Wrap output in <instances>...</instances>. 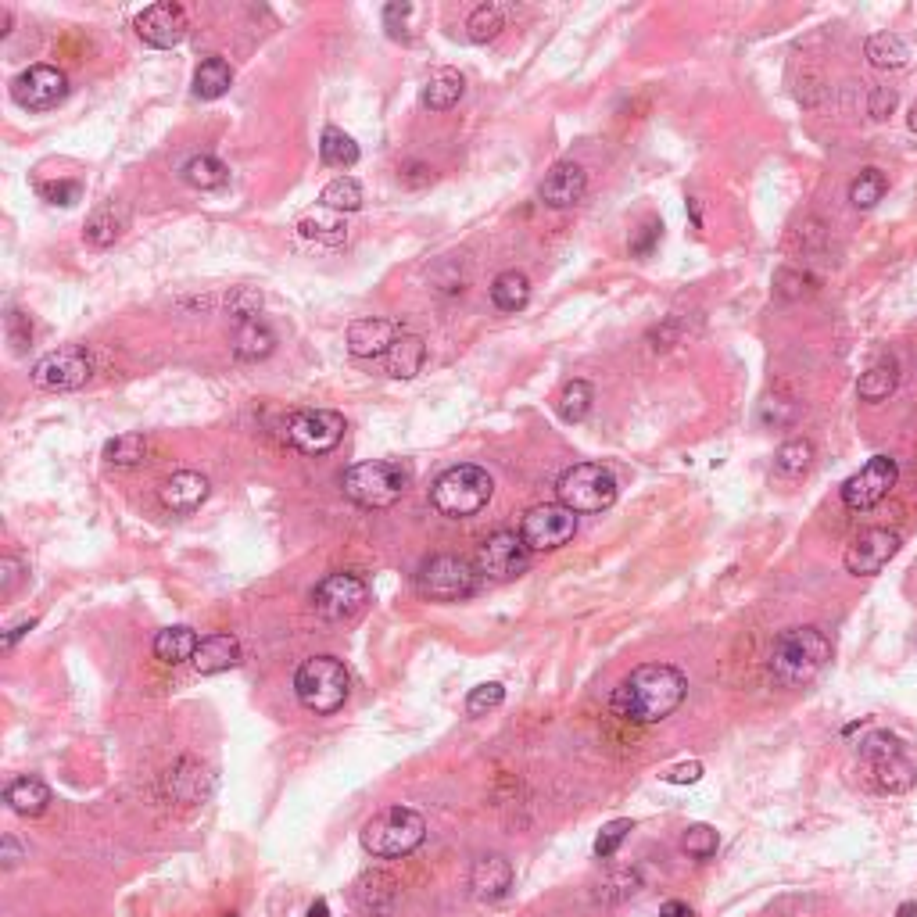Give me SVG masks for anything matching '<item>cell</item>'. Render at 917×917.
Returning <instances> with one entry per match:
<instances>
[{
	"instance_id": "obj_49",
	"label": "cell",
	"mask_w": 917,
	"mask_h": 917,
	"mask_svg": "<svg viewBox=\"0 0 917 917\" xmlns=\"http://www.w3.org/2000/svg\"><path fill=\"white\" fill-rule=\"evenodd\" d=\"M40 198H47L51 205H76L79 201V194H83V187H79L76 180H69V183H40Z\"/></svg>"
},
{
	"instance_id": "obj_1",
	"label": "cell",
	"mask_w": 917,
	"mask_h": 917,
	"mask_svg": "<svg viewBox=\"0 0 917 917\" xmlns=\"http://www.w3.org/2000/svg\"><path fill=\"white\" fill-rule=\"evenodd\" d=\"M688 695V681L678 667L670 663H645L635 667L620 681V688L613 692L609 706L613 713L631 724H660L670 713L685 703Z\"/></svg>"
},
{
	"instance_id": "obj_39",
	"label": "cell",
	"mask_w": 917,
	"mask_h": 917,
	"mask_svg": "<svg viewBox=\"0 0 917 917\" xmlns=\"http://www.w3.org/2000/svg\"><path fill=\"white\" fill-rule=\"evenodd\" d=\"M319 208H330V212H359L362 208V187L352 176H337L323 187L319 194Z\"/></svg>"
},
{
	"instance_id": "obj_50",
	"label": "cell",
	"mask_w": 917,
	"mask_h": 917,
	"mask_svg": "<svg viewBox=\"0 0 917 917\" xmlns=\"http://www.w3.org/2000/svg\"><path fill=\"white\" fill-rule=\"evenodd\" d=\"M8 337H11V344H15V352H22V348L33 341V323H29L26 312H18V309L8 312Z\"/></svg>"
},
{
	"instance_id": "obj_35",
	"label": "cell",
	"mask_w": 917,
	"mask_h": 917,
	"mask_svg": "<svg viewBox=\"0 0 917 917\" xmlns=\"http://www.w3.org/2000/svg\"><path fill=\"white\" fill-rule=\"evenodd\" d=\"M319 158H323L330 169H352L359 162V144H355L344 129L326 126L323 137H319Z\"/></svg>"
},
{
	"instance_id": "obj_10",
	"label": "cell",
	"mask_w": 917,
	"mask_h": 917,
	"mask_svg": "<svg viewBox=\"0 0 917 917\" xmlns=\"http://www.w3.org/2000/svg\"><path fill=\"white\" fill-rule=\"evenodd\" d=\"M344 430H348V423H344L341 412L334 409H301L294 412L291 420H287V441H291L298 452L305 455H326L334 452L337 445H341Z\"/></svg>"
},
{
	"instance_id": "obj_5",
	"label": "cell",
	"mask_w": 917,
	"mask_h": 917,
	"mask_svg": "<svg viewBox=\"0 0 917 917\" xmlns=\"http://www.w3.org/2000/svg\"><path fill=\"white\" fill-rule=\"evenodd\" d=\"M491 495H495V480L488 470H480L473 463H459L448 466L434 488H430V506L438 509L448 520H466V516H477L480 509L488 506Z\"/></svg>"
},
{
	"instance_id": "obj_51",
	"label": "cell",
	"mask_w": 917,
	"mask_h": 917,
	"mask_svg": "<svg viewBox=\"0 0 917 917\" xmlns=\"http://www.w3.org/2000/svg\"><path fill=\"white\" fill-rule=\"evenodd\" d=\"M896 90H889V86H875L871 90V101H867V112H871V119H889L892 112H896Z\"/></svg>"
},
{
	"instance_id": "obj_52",
	"label": "cell",
	"mask_w": 917,
	"mask_h": 917,
	"mask_svg": "<svg viewBox=\"0 0 917 917\" xmlns=\"http://www.w3.org/2000/svg\"><path fill=\"white\" fill-rule=\"evenodd\" d=\"M660 219H649V223L638 230V237L631 240V255L635 258H645V255H652V248H656V240H660Z\"/></svg>"
},
{
	"instance_id": "obj_15",
	"label": "cell",
	"mask_w": 917,
	"mask_h": 917,
	"mask_svg": "<svg viewBox=\"0 0 917 917\" xmlns=\"http://www.w3.org/2000/svg\"><path fill=\"white\" fill-rule=\"evenodd\" d=\"M369 599V588L359 574H326L312 592V606L323 620H352Z\"/></svg>"
},
{
	"instance_id": "obj_24",
	"label": "cell",
	"mask_w": 917,
	"mask_h": 917,
	"mask_svg": "<svg viewBox=\"0 0 917 917\" xmlns=\"http://www.w3.org/2000/svg\"><path fill=\"white\" fill-rule=\"evenodd\" d=\"M463 90H466V79L455 69H434L427 76V83H423L420 101H423V108H430V112H448L452 104H459Z\"/></svg>"
},
{
	"instance_id": "obj_16",
	"label": "cell",
	"mask_w": 917,
	"mask_h": 917,
	"mask_svg": "<svg viewBox=\"0 0 917 917\" xmlns=\"http://www.w3.org/2000/svg\"><path fill=\"white\" fill-rule=\"evenodd\" d=\"M69 94V76L54 65H33L11 83V97L26 112H51Z\"/></svg>"
},
{
	"instance_id": "obj_2",
	"label": "cell",
	"mask_w": 917,
	"mask_h": 917,
	"mask_svg": "<svg viewBox=\"0 0 917 917\" xmlns=\"http://www.w3.org/2000/svg\"><path fill=\"white\" fill-rule=\"evenodd\" d=\"M828 660H832V642L814 624L789 627L771 645V674L789 688L814 681L828 667Z\"/></svg>"
},
{
	"instance_id": "obj_7",
	"label": "cell",
	"mask_w": 917,
	"mask_h": 917,
	"mask_svg": "<svg viewBox=\"0 0 917 917\" xmlns=\"http://www.w3.org/2000/svg\"><path fill=\"white\" fill-rule=\"evenodd\" d=\"M559 506L581 513H602L617 502V477L602 463H574L556 480Z\"/></svg>"
},
{
	"instance_id": "obj_36",
	"label": "cell",
	"mask_w": 917,
	"mask_h": 917,
	"mask_svg": "<svg viewBox=\"0 0 917 917\" xmlns=\"http://www.w3.org/2000/svg\"><path fill=\"white\" fill-rule=\"evenodd\" d=\"M183 180L194 190H223L230 183V169L212 155H194L183 165Z\"/></svg>"
},
{
	"instance_id": "obj_62",
	"label": "cell",
	"mask_w": 917,
	"mask_h": 917,
	"mask_svg": "<svg viewBox=\"0 0 917 917\" xmlns=\"http://www.w3.org/2000/svg\"><path fill=\"white\" fill-rule=\"evenodd\" d=\"M369 917H380V914H369Z\"/></svg>"
},
{
	"instance_id": "obj_22",
	"label": "cell",
	"mask_w": 917,
	"mask_h": 917,
	"mask_svg": "<svg viewBox=\"0 0 917 917\" xmlns=\"http://www.w3.org/2000/svg\"><path fill=\"white\" fill-rule=\"evenodd\" d=\"M158 498H162V506L169 509V513H194V509L208 498V477L198 470L172 473L162 488H158Z\"/></svg>"
},
{
	"instance_id": "obj_46",
	"label": "cell",
	"mask_w": 917,
	"mask_h": 917,
	"mask_svg": "<svg viewBox=\"0 0 917 917\" xmlns=\"http://www.w3.org/2000/svg\"><path fill=\"white\" fill-rule=\"evenodd\" d=\"M627 832H635V821H627V817H617V821L602 824V832L595 835V857L599 860L613 857L620 849V842L627 839Z\"/></svg>"
},
{
	"instance_id": "obj_61",
	"label": "cell",
	"mask_w": 917,
	"mask_h": 917,
	"mask_svg": "<svg viewBox=\"0 0 917 917\" xmlns=\"http://www.w3.org/2000/svg\"><path fill=\"white\" fill-rule=\"evenodd\" d=\"M226 917H237V914H226Z\"/></svg>"
},
{
	"instance_id": "obj_11",
	"label": "cell",
	"mask_w": 917,
	"mask_h": 917,
	"mask_svg": "<svg viewBox=\"0 0 917 917\" xmlns=\"http://www.w3.org/2000/svg\"><path fill=\"white\" fill-rule=\"evenodd\" d=\"M574 534H577V513L559 506V502H545V506L527 509L520 520V538L531 552L563 549L566 541H574Z\"/></svg>"
},
{
	"instance_id": "obj_58",
	"label": "cell",
	"mask_w": 917,
	"mask_h": 917,
	"mask_svg": "<svg viewBox=\"0 0 917 917\" xmlns=\"http://www.w3.org/2000/svg\"><path fill=\"white\" fill-rule=\"evenodd\" d=\"M309 917H330V907H326V900H316L309 907Z\"/></svg>"
},
{
	"instance_id": "obj_9",
	"label": "cell",
	"mask_w": 917,
	"mask_h": 917,
	"mask_svg": "<svg viewBox=\"0 0 917 917\" xmlns=\"http://www.w3.org/2000/svg\"><path fill=\"white\" fill-rule=\"evenodd\" d=\"M864 760L871 763V778H875V785L882 792H907L910 785H914L917 771L914 763L907 760V753H903V742L896 735H889V731H875V735L864 742Z\"/></svg>"
},
{
	"instance_id": "obj_4",
	"label": "cell",
	"mask_w": 917,
	"mask_h": 917,
	"mask_svg": "<svg viewBox=\"0 0 917 917\" xmlns=\"http://www.w3.org/2000/svg\"><path fill=\"white\" fill-rule=\"evenodd\" d=\"M412 484V470L398 459H369L344 470L341 491L348 502L362 509H387L395 506Z\"/></svg>"
},
{
	"instance_id": "obj_20",
	"label": "cell",
	"mask_w": 917,
	"mask_h": 917,
	"mask_svg": "<svg viewBox=\"0 0 917 917\" xmlns=\"http://www.w3.org/2000/svg\"><path fill=\"white\" fill-rule=\"evenodd\" d=\"M584 190H588V172H584L577 162H559V165H552V172L541 180L538 198H541V205H549V208H574L577 201L584 198Z\"/></svg>"
},
{
	"instance_id": "obj_25",
	"label": "cell",
	"mask_w": 917,
	"mask_h": 917,
	"mask_svg": "<svg viewBox=\"0 0 917 917\" xmlns=\"http://www.w3.org/2000/svg\"><path fill=\"white\" fill-rule=\"evenodd\" d=\"M896 384H900V362L892 359V355H885V359L871 362V366L860 373L857 395H860V402H885V398L896 391Z\"/></svg>"
},
{
	"instance_id": "obj_38",
	"label": "cell",
	"mask_w": 917,
	"mask_h": 917,
	"mask_svg": "<svg viewBox=\"0 0 917 917\" xmlns=\"http://www.w3.org/2000/svg\"><path fill=\"white\" fill-rule=\"evenodd\" d=\"M147 452H151V441L144 434H119L104 445V459L112 466H144Z\"/></svg>"
},
{
	"instance_id": "obj_30",
	"label": "cell",
	"mask_w": 917,
	"mask_h": 917,
	"mask_svg": "<svg viewBox=\"0 0 917 917\" xmlns=\"http://www.w3.org/2000/svg\"><path fill=\"white\" fill-rule=\"evenodd\" d=\"M423 359H427V344H423L420 334H402L395 341V348L384 355L387 362V373L398 380H412L416 373L423 369Z\"/></svg>"
},
{
	"instance_id": "obj_18",
	"label": "cell",
	"mask_w": 917,
	"mask_h": 917,
	"mask_svg": "<svg viewBox=\"0 0 917 917\" xmlns=\"http://www.w3.org/2000/svg\"><path fill=\"white\" fill-rule=\"evenodd\" d=\"M137 36L147 43V47H158V51H169V47H180L190 33V22H187V11L172 0H162V4H151L137 15L133 22Z\"/></svg>"
},
{
	"instance_id": "obj_43",
	"label": "cell",
	"mask_w": 917,
	"mask_h": 917,
	"mask_svg": "<svg viewBox=\"0 0 917 917\" xmlns=\"http://www.w3.org/2000/svg\"><path fill=\"white\" fill-rule=\"evenodd\" d=\"M502 26H506V8H502V4H480V8L470 15V22H466L473 43L495 40V36L502 33Z\"/></svg>"
},
{
	"instance_id": "obj_55",
	"label": "cell",
	"mask_w": 917,
	"mask_h": 917,
	"mask_svg": "<svg viewBox=\"0 0 917 917\" xmlns=\"http://www.w3.org/2000/svg\"><path fill=\"white\" fill-rule=\"evenodd\" d=\"M33 627H36V620H33V617H26V620H18V624H11L8 631H4V638H0V649H4V652H11V649H15V642H18V638H22V635H29Z\"/></svg>"
},
{
	"instance_id": "obj_6",
	"label": "cell",
	"mask_w": 917,
	"mask_h": 917,
	"mask_svg": "<svg viewBox=\"0 0 917 917\" xmlns=\"http://www.w3.org/2000/svg\"><path fill=\"white\" fill-rule=\"evenodd\" d=\"M352 692V678L337 656H309L294 674V695L309 713H337Z\"/></svg>"
},
{
	"instance_id": "obj_59",
	"label": "cell",
	"mask_w": 917,
	"mask_h": 917,
	"mask_svg": "<svg viewBox=\"0 0 917 917\" xmlns=\"http://www.w3.org/2000/svg\"><path fill=\"white\" fill-rule=\"evenodd\" d=\"M896 917H917V903H900V907H896Z\"/></svg>"
},
{
	"instance_id": "obj_48",
	"label": "cell",
	"mask_w": 917,
	"mask_h": 917,
	"mask_svg": "<svg viewBox=\"0 0 917 917\" xmlns=\"http://www.w3.org/2000/svg\"><path fill=\"white\" fill-rule=\"evenodd\" d=\"M409 15H412V4H387L384 29L395 36V40H409Z\"/></svg>"
},
{
	"instance_id": "obj_63",
	"label": "cell",
	"mask_w": 917,
	"mask_h": 917,
	"mask_svg": "<svg viewBox=\"0 0 917 917\" xmlns=\"http://www.w3.org/2000/svg\"><path fill=\"white\" fill-rule=\"evenodd\" d=\"M914 642H917V635H914Z\"/></svg>"
},
{
	"instance_id": "obj_53",
	"label": "cell",
	"mask_w": 917,
	"mask_h": 917,
	"mask_svg": "<svg viewBox=\"0 0 917 917\" xmlns=\"http://www.w3.org/2000/svg\"><path fill=\"white\" fill-rule=\"evenodd\" d=\"M699 778H703V763H699V760L681 763V767H674V771L663 774V781H667V785H692V781H699Z\"/></svg>"
},
{
	"instance_id": "obj_28",
	"label": "cell",
	"mask_w": 917,
	"mask_h": 917,
	"mask_svg": "<svg viewBox=\"0 0 917 917\" xmlns=\"http://www.w3.org/2000/svg\"><path fill=\"white\" fill-rule=\"evenodd\" d=\"M298 233L305 240H319V244H344L348 240V223H344L341 212H330V208H316V212L301 215L298 219Z\"/></svg>"
},
{
	"instance_id": "obj_37",
	"label": "cell",
	"mask_w": 917,
	"mask_h": 917,
	"mask_svg": "<svg viewBox=\"0 0 917 917\" xmlns=\"http://www.w3.org/2000/svg\"><path fill=\"white\" fill-rule=\"evenodd\" d=\"M592 402H595V391H592V384L588 380H570V384L559 391V398H556V412H559V420H566V423H581L588 412H592Z\"/></svg>"
},
{
	"instance_id": "obj_27",
	"label": "cell",
	"mask_w": 917,
	"mask_h": 917,
	"mask_svg": "<svg viewBox=\"0 0 917 917\" xmlns=\"http://www.w3.org/2000/svg\"><path fill=\"white\" fill-rule=\"evenodd\" d=\"M4 803L22 817H40L43 810L51 806V789H47L40 778H29L26 774V778L8 781V789H4Z\"/></svg>"
},
{
	"instance_id": "obj_23",
	"label": "cell",
	"mask_w": 917,
	"mask_h": 917,
	"mask_svg": "<svg viewBox=\"0 0 917 917\" xmlns=\"http://www.w3.org/2000/svg\"><path fill=\"white\" fill-rule=\"evenodd\" d=\"M240 663V642L233 635H208L201 638L198 652H194V670L212 678V674H223V670L237 667Z\"/></svg>"
},
{
	"instance_id": "obj_57",
	"label": "cell",
	"mask_w": 917,
	"mask_h": 917,
	"mask_svg": "<svg viewBox=\"0 0 917 917\" xmlns=\"http://www.w3.org/2000/svg\"><path fill=\"white\" fill-rule=\"evenodd\" d=\"M0 860H4V867H15L18 860H22V846H18L11 835H4V857H0Z\"/></svg>"
},
{
	"instance_id": "obj_42",
	"label": "cell",
	"mask_w": 917,
	"mask_h": 917,
	"mask_svg": "<svg viewBox=\"0 0 917 917\" xmlns=\"http://www.w3.org/2000/svg\"><path fill=\"white\" fill-rule=\"evenodd\" d=\"M885 190H889V180H885L882 169H864L857 176V180L849 183V201H853V208H860V212H867V208H875L878 201L885 198Z\"/></svg>"
},
{
	"instance_id": "obj_45",
	"label": "cell",
	"mask_w": 917,
	"mask_h": 917,
	"mask_svg": "<svg viewBox=\"0 0 917 917\" xmlns=\"http://www.w3.org/2000/svg\"><path fill=\"white\" fill-rule=\"evenodd\" d=\"M502 703H506V688L498 685V681H484V685H477L470 695H466V713H470V717H488V713L498 710Z\"/></svg>"
},
{
	"instance_id": "obj_26",
	"label": "cell",
	"mask_w": 917,
	"mask_h": 917,
	"mask_svg": "<svg viewBox=\"0 0 917 917\" xmlns=\"http://www.w3.org/2000/svg\"><path fill=\"white\" fill-rule=\"evenodd\" d=\"M198 645H201V638L194 635V627L176 624V627H165V631H158L155 656L165 663V667H180V663H194V652H198Z\"/></svg>"
},
{
	"instance_id": "obj_44",
	"label": "cell",
	"mask_w": 917,
	"mask_h": 917,
	"mask_svg": "<svg viewBox=\"0 0 917 917\" xmlns=\"http://www.w3.org/2000/svg\"><path fill=\"white\" fill-rule=\"evenodd\" d=\"M717 846H720V835H717V828H710V824H688L685 835H681V849L695 860H710L713 853H717Z\"/></svg>"
},
{
	"instance_id": "obj_29",
	"label": "cell",
	"mask_w": 917,
	"mask_h": 917,
	"mask_svg": "<svg viewBox=\"0 0 917 917\" xmlns=\"http://www.w3.org/2000/svg\"><path fill=\"white\" fill-rule=\"evenodd\" d=\"M122 230H126V208L115 205V201H104V205L86 219L83 237H86V244H94V248H108V244H115V240L122 237Z\"/></svg>"
},
{
	"instance_id": "obj_14",
	"label": "cell",
	"mask_w": 917,
	"mask_h": 917,
	"mask_svg": "<svg viewBox=\"0 0 917 917\" xmlns=\"http://www.w3.org/2000/svg\"><path fill=\"white\" fill-rule=\"evenodd\" d=\"M896 480H900L896 459L875 455V459H867L853 477H846V484H842V502H846L849 509H857V513L875 509L878 502L889 498V491L896 488Z\"/></svg>"
},
{
	"instance_id": "obj_34",
	"label": "cell",
	"mask_w": 917,
	"mask_h": 917,
	"mask_svg": "<svg viewBox=\"0 0 917 917\" xmlns=\"http://www.w3.org/2000/svg\"><path fill=\"white\" fill-rule=\"evenodd\" d=\"M864 54L875 69H900V65H907L910 47L903 43V36H896V33H875V36H867Z\"/></svg>"
},
{
	"instance_id": "obj_21",
	"label": "cell",
	"mask_w": 917,
	"mask_h": 917,
	"mask_svg": "<svg viewBox=\"0 0 917 917\" xmlns=\"http://www.w3.org/2000/svg\"><path fill=\"white\" fill-rule=\"evenodd\" d=\"M513 864L502 853H484L470 871V889L480 903H498L513 889Z\"/></svg>"
},
{
	"instance_id": "obj_3",
	"label": "cell",
	"mask_w": 917,
	"mask_h": 917,
	"mask_svg": "<svg viewBox=\"0 0 917 917\" xmlns=\"http://www.w3.org/2000/svg\"><path fill=\"white\" fill-rule=\"evenodd\" d=\"M362 849L377 860H402L423 846L427 821L412 806H387L377 817L362 824Z\"/></svg>"
},
{
	"instance_id": "obj_12",
	"label": "cell",
	"mask_w": 917,
	"mask_h": 917,
	"mask_svg": "<svg viewBox=\"0 0 917 917\" xmlns=\"http://www.w3.org/2000/svg\"><path fill=\"white\" fill-rule=\"evenodd\" d=\"M473 566H477V574L488 577V581H513V577L527 574L531 549L523 545V538L516 531H495L480 541Z\"/></svg>"
},
{
	"instance_id": "obj_17",
	"label": "cell",
	"mask_w": 917,
	"mask_h": 917,
	"mask_svg": "<svg viewBox=\"0 0 917 917\" xmlns=\"http://www.w3.org/2000/svg\"><path fill=\"white\" fill-rule=\"evenodd\" d=\"M903 538L896 531H889V527H867V531H860L857 538L846 545V556H842V563H846V570L853 577H875L882 574L885 566H889V559L900 552Z\"/></svg>"
},
{
	"instance_id": "obj_60",
	"label": "cell",
	"mask_w": 917,
	"mask_h": 917,
	"mask_svg": "<svg viewBox=\"0 0 917 917\" xmlns=\"http://www.w3.org/2000/svg\"><path fill=\"white\" fill-rule=\"evenodd\" d=\"M907 126H910V133H917V104L910 108V115H907Z\"/></svg>"
},
{
	"instance_id": "obj_8",
	"label": "cell",
	"mask_w": 917,
	"mask_h": 917,
	"mask_svg": "<svg viewBox=\"0 0 917 917\" xmlns=\"http://www.w3.org/2000/svg\"><path fill=\"white\" fill-rule=\"evenodd\" d=\"M477 566L459 556H430L416 570V592L430 602H463L477 592Z\"/></svg>"
},
{
	"instance_id": "obj_31",
	"label": "cell",
	"mask_w": 917,
	"mask_h": 917,
	"mask_svg": "<svg viewBox=\"0 0 917 917\" xmlns=\"http://www.w3.org/2000/svg\"><path fill=\"white\" fill-rule=\"evenodd\" d=\"M273 348H276V334L266 323H258V319L240 323L237 334H233V355H237L240 362L266 359V355H273Z\"/></svg>"
},
{
	"instance_id": "obj_32",
	"label": "cell",
	"mask_w": 917,
	"mask_h": 917,
	"mask_svg": "<svg viewBox=\"0 0 917 917\" xmlns=\"http://www.w3.org/2000/svg\"><path fill=\"white\" fill-rule=\"evenodd\" d=\"M491 301H495L498 312H520L527 301H531V280L520 269H506L498 273L491 283Z\"/></svg>"
},
{
	"instance_id": "obj_47",
	"label": "cell",
	"mask_w": 917,
	"mask_h": 917,
	"mask_svg": "<svg viewBox=\"0 0 917 917\" xmlns=\"http://www.w3.org/2000/svg\"><path fill=\"white\" fill-rule=\"evenodd\" d=\"M258 312H262V294L255 287H237L230 294V316L237 323H251V319H258Z\"/></svg>"
},
{
	"instance_id": "obj_33",
	"label": "cell",
	"mask_w": 917,
	"mask_h": 917,
	"mask_svg": "<svg viewBox=\"0 0 917 917\" xmlns=\"http://www.w3.org/2000/svg\"><path fill=\"white\" fill-rule=\"evenodd\" d=\"M233 86V69L223 58H205L194 72V97L201 101H219Z\"/></svg>"
},
{
	"instance_id": "obj_40",
	"label": "cell",
	"mask_w": 917,
	"mask_h": 917,
	"mask_svg": "<svg viewBox=\"0 0 917 917\" xmlns=\"http://www.w3.org/2000/svg\"><path fill=\"white\" fill-rule=\"evenodd\" d=\"M810 466H814V445L806 438L785 441V445L778 448V455H774V470H778L781 477H803Z\"/></svg>"
},
{
	"instance_id": "obj_56",
	"label": "cell",
	"mask_w": 917,
	"mask_h": 917,
	"mask_svg": "<svg viewBox=\"0 0 917 917\" xmlns=\"http://www.w3.org/2000/svg\"><path fill=\"white\" fill-rule=\"evenodd\" d=\"M660 917H695V914H692V907H688L685 900H667L660 907Z\"/></svg>"
},
{
	"instance_id": "obj_41",
	"label": "cell",
	"mask_w": 917,
	"mask_h": 917,
	"mask_svg": "<svg viewBox=\"0 0 917 917\" xmlns=\"http://www.w3.org/2000/svg\"><path fill=\"white\" fill-rule=\"evenodd\" d=\"M352 900L359 903V907H366V910H373V914H377L384 903L395 900V882H391L387 875H380V871H373V875H362L359 882H355Z\"/></svg>"
},
{
	"instance_id": "obj_13",
	"label": "cell",
	"mask_w": 917,
	"mask_h": 917,
	"mask_svg": "<svg viewBox=\"0 0 917 917\" xmlns=\"http://www.w3.org/2000/svg\"><path fill=\"white\" fill-rule=\"evenodd\" d=\"M90 373H94V359L86 355V348L72 344V348H58V352L36 359L29 369V380L40 391H79L90 380Z\"/></svg>"
},
{
	"instance_id": "obj_54",
	"label": "cell",
	"mask_w": 917,
	"mask_h": 917,
	"mask_svg": "<svg viewBox=\"0 0 917 917\" xmlns=\"http://www.w3.org/2000/svg\"><path fill=\"white\" fill-rule=\"evenodd\" d=\"M18 577H22V566H18V559H0V592H4V595L15 592Z\"/></svg>"
},
{
	"instance_id": "obj_19",
	"label": "cell",
	"mask_w": 917,
	"mask_h": 917,
	"mask_svg": "<svg viewBox=\"0 0 917 917\" xmlns=\"http://www.w3.org/2000/svg\"><path fill=\"white\" fill-rule=\"evenodd\" d=\"M402 334L405 330L398 323H391V319H377V316L355 319V323L348 326V352H352L355 359H384Z\"/></svg>"
}]
</instances>
